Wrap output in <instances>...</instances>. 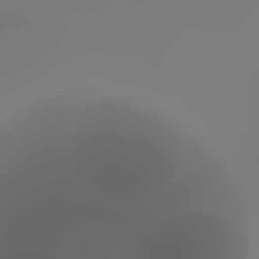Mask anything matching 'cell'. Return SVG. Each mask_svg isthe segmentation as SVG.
Masks as SVG:
<instances>
[{"label":"cell","instance_id":"6da1fadb","mask_svg":"<svg viewBox=\"0 0 259 259\" xmlns=\"http://www.w3.org/2000/svg\"><path fill=\"white\" fill-rule=\"evenodd\" d=\"M0 259H251V214L182 117L65 85L0 121Z\"/></svg>","mask_w":259,"mask_h":259}]
</instances>
